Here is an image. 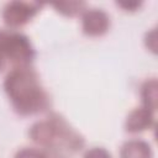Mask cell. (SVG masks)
<instances>
[{"instance_id":"8992f818","label":"cell","mask_w":158,"mask_h":158,"mask_svg":"<svg viewBox=\"0 0 158 158\" xmlns=\"http://www.w3.org/2000/svg\"><path fill=\"white\" fill-rule=\"evenodd\" d=\"M154 127V112L139 106L133 109L126 117L125 128L130 133H138Z\"/></svg>"},{"instance_id":"9a60e30c","label":"cell","mask_w":158,"mask_h":158,"mask_svg":"<svg viewBox=\"0 0 158 158\" xmlns=\"http://www.w3.org/2000/svg\"><path fill=\"white\" fill-rule=\"evenodd\" d=\"M4 63H5V60H4V58H2V56L0 54V70H1V68L4 67Z\"/></svg>"},{"instance_id":"8fae6325","label":"cell","mask_w":158,"mask_h":158,"mask_svg":"<svg viewBox=\"0 0 158 158\" xmlns=\"http://www.w3.org/2000/svg\"><path fill=\"white\" fill-rule=\"evenodd\" d=\"M84 158H112L110 152L104 147H93L86 151Z\"/></svg>"},{"instance_id":"4fadbf2b","label":"cell","mask_w":158,"mask_h":158,"mask_svg":"<svg viewBox=\"0 0 158 158\" xmlns=\"http://www.w3.org/2000/svg\"><path fill=\"white\" fill-rule=\"evenodd\" d=\"M144 42H146L147 48H149L152 52L156 53V51H157V41H156V30H154V28H153L151 32H148V33L146 35Z\"/></svg>"},{"instance_id":"6da1fadb","label":"cell","mask_w":158,"mask_h":158,"mask_svg":"<svg viewBox=\"0 0 158 158\" xmlns=\"http://www.w3.org/2000/svg\"><path fill=\"white\" fill-rule=\"evenodd\" d=\"M4 90L20 116L41 114L51 105L49 95L31 65L14 67L4 79Z\"/></svg>"},{"instance_id":"5bb4252c","label":"cell","mask_w":158,"mask_h":158,"mask_svg":"<svg viewBox=\"0 0 158 158\" xmlns=\"http://www.w3.org/2000/svg\"><path fill=\"white\" fill-rule=\"evenodd\" d=\"M116 4L126 11H136L142 5L141 1H120V2H116Z\"/></svg>"},{"instance_id":"7a4b0ae2","label":"cell","mask_w":158,"mask_h":158,"mask_svg":"<svg viewBox=\"0 0 158 158\" xmlns=\"http://www.w3.org/2000/svg\"><path fill=\"white\" fill-rule=\"evenodd\" d=\"M30 138L43 148H62L78 152L84 144V137L59 114L51 112L44 120L35 122L28 131Z\"/></svg>"},{"instance_id":"5b68a950","label":"cell","mask_w":158,"mask_h":158,"mask_svg":"<svg viewBox=\"0 0 158 158\" xmlns=\"http://www.w3.org/2000/svg\"><path fill=\"white\" fill-rule=\"evenodd\" d=\"M109 27L110 17L102 9H86L81 14V30L86 36L100 37L107 32Z\"/></svg>"},{"instance_id":"277c9868","label":"cell","mask_w":158,"mask_h":158,"mask_svg":"<svg viewBox=\"0 0 158 158\" xmlns=\"http://www.w3.org/2000/svg\"><path fill=\"white\" fill-rule=\"evenodd\" d=\"M42 6L43 4L36 1H10L2 7L1 17L7 27L15 30L31 21Z\"/></svg>"},{"instance_id":"9c48e42d","label":"cell","mask_w":158,"mask_h":158,"mask_svg":"<svg viewBox=\"0 0 158 158\" xmlns=\"http://www.w3.org/2000/svg\"><path fill=\"white\" fill-rule=\"evenodd\" d=\"M53 6L57 9L58 12L65 16H77L83 14L86 10V4L84 1H64V2H56Z\"/></svg>"},{"instance_id":"3957f363","label":"cell","mask_w":158,"mask_h":158,"mask_svg":"<svg viewBox=\"0 0 158 158\" xmlns=\"http://www.w3.org/2000/svg\"><path fill=\"white\" fill-rule=\"evenodd\" d=\"M0 54L14 67L31 65L36 51L30 38L15 30H0Z\"/></svg>"},{"instance_id":"7c38bea8","label":"cell","mask_w":158,"mask_h":158,"mask_svg":"<svg viewBox=\"0 0 158 158\" xmlns=\"http://www.w3.org/2000/svg\"><path fill=\"white\" fill-rule=\"evenodd\" d=\"M43 156L44 158H70L67 154V151L62 149V148H44Z\"/></svg>"},{"instance_id":"ba28073f","label":"cell","mask_w":158,"mask_h":158,"mask_svg":"<svg viewBox=\"0 0 158 158\" xmlns=\"http://www.w3.org/2000/svg\"><path fill=\"white\" fill-rule=\"evenodd\" d=\"M157 79L149 78L147 79L142 86H141V99H142V106L151 111H156L157 107Z\"/></svg>"},{"instance_id":"30bf717a","label":"cell","mask_w":158,"mask_h":158,"mask_svg":"<svg viewBox=\"0 0 158 158\" xmlns=\"http://www.w3.org/2000/svg\"><path fill=\"white\" fill-rule=\"evenodd\" d=\"M15 158H44V156H43V152L40 149L25 147L16 152Z\"/></svg>"},{"instance_id":"52a82bcc","label":"cell","mask_w":158,"mask_h":158,"mask_svg":"<svg viewBox=\"0 0 158 158\" xmlns=\"http://www.w3.org/2000/svg\"><path fill=\"white\" fill-rule=\"evenodd\" d=\"M120 158H153V151L143 139H130L122 144Z\"/></svg>"}]
</instances>
